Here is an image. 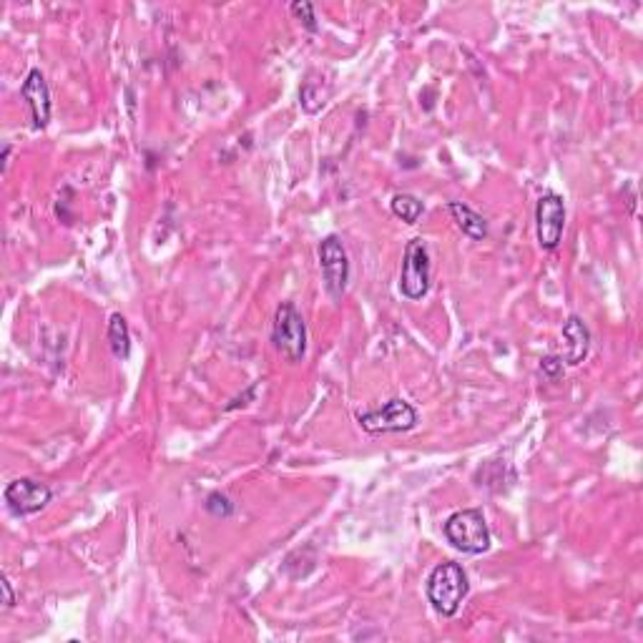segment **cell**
<instances>
[{"mask_svg":"<svg viewBox=\"0 0 643 643\" xmlns=\"http://www.w3.org/2000/svg\"><path fill=\"white\" fill-rule=\"evenodd\" d=\"M0 588H3V603H6V608H13V603H16V596H13L11 581H8L6 576L0 578Z\"/></svg>","mask_w":643,"mask_h":643,"instance_id":"obj_17","label":"cell"},{"mask_svg":"<svg viewBox=\"0 0 643 643\" xmlns=\"http://www.w3.org/2000/svg\"><path fill=\"white\" fill-rule=\"evenodd\" d=\"M563 355L561 360L566 365L576 367L581 365L588 357V350H591V330L586 327L581 317L571 314V317L563 322Z\"/></svg>","mask_w":643,"mask_h":643,"instance_id":"obj_10","label":"cell"},{"mask_svg":"<svg viewBox=\"0 0 643 643\" xmlns=\"http://www.w3.org/2000/svg\"><path fill=\"white\" fill-rule=\"evenodd\" d=\"M448 211L453 214L455 224L463 229L465 237H470L473 242H483V239L488 237V222H485V217H480L478 211L470 209L468 204H463V201H450Z\"/></svg>","mask_w":643,"mask_h":643,"instance_id":"obj_11","label":"cell"},{"mask_svg":"<svg viewBox=\"0 0 643 643\" xmlns=\"http://www.w3.org/2000/svg\"><path fill=\"white\" fill-rule=\"evenodd\" d=\"M357 422L365 433L387 435V433H407L417 425V410L402 397L385 402L382 407L367 410L357 415Z\"/></svg>","mask_w":643,"mask_h":643,"instance_id":"obj_4","label":"cell"},{"mask_svg":"<svg viewBox=\"0 0 643 643\" xmlns=\"http://www.w3.org/2000/svg\"><path fill=\"white\" fill-rule=\"evenodd\" d=\"M109 345L111 352H114L116 360L126 362L131 355V332H129V322H126L121 314H114L109 322Z\"/></svg>","mask_w":643,"mask_h":643,"instance_id":"obj_12","label":"cell"},{"mask_svg":"<svg viewBox=\"0 0 643 643\" xmlns=\"http://www.w3.org/2000/svg\"><path fill=\"white\" fill-rule=\"evenodd\" d=\"M21 98L31 109V119L36 129H46L51 121V91H48L46 76L38 68H33L21 86Z\"/></svg>","mask_w":643,"mask_h":643,"instance_id":"obj_9","label":"cell"},{"mask_svg":"<svg viewBox=\"0 0 643 643\" xmlns=\"http://www.w3.org/2000/svg\"><path fill=\"white\" fill-rule=\"evenodd\" d=\"M390 209L392 214H395L397 219H402L405 224H417L422 217V211H425V206H422V201L417 199V196L395 194L390 201Z\"/></svg>","mask_w":643,"mask_h":643,"instance_id":"obj_13","label":"cell"},{"mask_svg":"<svg viewBox=\"0 0 643 643\" xmlns=\"http://www.w3.org/2000/svg\"><path fill=\"white\" fill-rule=\"evenodd\" d=\"M206 513H211L214 518H229L234 513V503L222 493H211L204 503Z\"/></svg>","mask_w":643,"mask_h":643,"instance_id":"obj_14","label":"cell"},{"mask_svg":"<svg viewBox=\"0 0 643 643\" xmlns=\"http://www.w3.org/2000/svg\"><path fill=\"white\" fill-rule=\"evenodd\" d=\"M541 372L548 377V380H561L563 377V360L556 355H548L541 360Z\"/></svg>","mask_w":643,"mask_h":643,"instance_id":"obj_16","label":"cell"},{"mask_svg":"<svg viewBox=\"0 0 643 643\" xmlns=\"http://www.w3.org/2000/svg\"><path fill=\"white\" fill-rule=\"evenodd\" d=\"M425 591L427 601H430V606H433L440 616L453 618L470 593L468 573L463 571L460 563H438V566L433 568V573L427 576Z\"/></svg>","mask_w":643,"mask_h":643,"instance_id":"obj_1","label":"cell"},{"mask_svg":"<svg viewBox=\"0 0 643 643\" xmlns=\"http://www.w3.org/2000/svg\"><path fill=\"white\" fill-rule=\"evenodd\" d=\"M292 16L297 18V21L304 23V28L307 31H317V16H314V6L312 3H307V0H297V3H292Z\"/></svg>","mask_w":643,"mask_h":643,"instance_id":"obj_15","label":"cell"},{"mask_svg":"<svg viewBox=\"0 0 643 643\" xmlns=\"http://www.w3.org/2000/svg\"><path fill=\"white\" fill-rule=\"evenodd\" d=\"M400 292L412 302L430 292V252L422 239H410L402 254Z\"/></svg>","mask_w":643,"mask_h":643,"instance_id":"obj_5","label":"cell"},{"mask_svg":"<svg viewBox=\"0 0 643 643\" xmlns=\"http://www.w3.org/2000/svg\"><path fill=\"white\" fill-rule=\"evenodd\" d=\"M51 498V488H48L46 483H41V480L33 478L13 480V483H8L6 493H3L8 510H11L13 515H21V518L41 513V510L51 503Z\"/></svg>","mask_w":643,"mask_h":643,"instance_id":"obj_8","label":"cell"},{"mask_svg":"<svg viewBox=\"0 0 643 643\" xmlns=\"http://www.w3.org/2000/svg\"><path fill=\"white\" fill-rule=\"evenodd\" d=\"M319 267H322V279L325 289L332 299H342L347 282H350V259H347L345 244L340 237L330 234L319 242Z\"/></svg>","mask_w":643,"mask_h":643,"instance_id":"obj_6","label":"cell"},{"mask_svg":"<svg viewBox=\"0 0 643 643\" xmlns=\"http://www.w3.org/2000/svg\"><path fill=\"white\" fill-rule=\"evenodd\" d=\"M272 345L289 362H302L307 355V325L294 302H282L274 312Z\"/></svg>","mask_w":643,"mask_h":643,"instance_id":"obj_3","label":"cell"},{"mask_svg":"<svg viewBox=\"0 0 643 643\" xmlns=\"http://www.w3.org/2000/svg\"><path fill=\"white\" fill-rule=\"evenodd\" d=\"M445 538L450 546L468 556H480L490 551V528L480 508L458 510L445 520Z\"/></svg>","mask_w":643,"mask_h":643,"instance_id":"obj_2","label":"cell"},{"mask_svg":"<svg viewBox=\"0 0 643 643\" xmlns=\"http://www.w3.org/2000/svg\"><path fill=\"white\" fill-rule=\"evenodd\" d=\"M563 227H566V204L558 194H543L535 204V234L538 244L546 252L558 249L563 239Z\"/></svg>","mask_w":643,"mask_h":643,"instance_id":"obj_7","label":"cell"}]
</instances>
